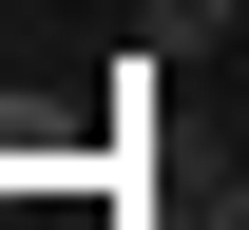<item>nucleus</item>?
<instances>
[{
    "instance_id": "obj_1",
    "label": "nucleus",
    "mask_w": 249,
    "mask_h": 230,
    "mask_svg": "<svg viewBox=\"0 0 249 230\" xmlns=\"http://www.w3.org/2000/svg\"><path fill=\"white\" fill-rule=\"evenodd\" d=\"M230 230H249V211H230Z\"/></svg>"
}]
</instances>
